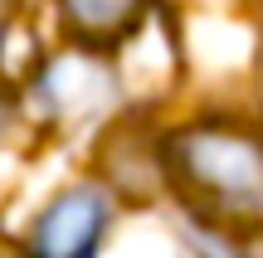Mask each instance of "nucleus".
Returning a JSON list of instances; mask_svg holds the SVG:
<instances>
[{
  "mask_svg": "<svg viewBox=\"0 0 263 258\" xmlns=\"http://www.w3.org/2000/svg\"><path fill=\"white\" fill-rule=\"evenodd\" d=\"M166 195L210 234H263V127L195 117L161 136Z\"/></svg>",
  "mask_w": 263,
  "mask_h": 258,
  "instance_id": "nucleus-1",
  "label": "nucleus"
},
{
  "mask_svg": "<svg viewBox=\"0 0 263 258\" xmlns=\"http://www.w3.org/2000/svg\"><path fill=\"white\" fill-rule=\"evenodd\" d=\"M122 205L98 181H73L49 195V205L34 214L20 253L25 258H98L117 224Z\"/></svg>",
  "mask_w": 263,
  "mask_h": 258,
  "instance_id": "nucleus-2",
  "label": "nucleus"
},
{
  "mask_svg": "<svg viewBox=\"0 0 263 258\" xmlns=\"http://www.w3.org/2000/svg\"><path fill=\"white\" fill-rule=\"evenodd\" d=\"M98 185L112 195L117 205H151L166 195V161H161V136L132 132V127H112L98 142Z\"/></svg>",
  "mask_w": 263,
  "mask_h": 258,
  "instance_id": "nucleus-3",
  "label": "nucleus"
},
{
  "mask_svg": "<svg viewBox=\"0 0 263 258\" xmlns=\"http://www.w3.org/2000/svg\"><path fill=\"white\" fill-rule=\"evenodd\" d=\"M117 93L112 68L98 54H59L54 64L44 68L34 97L54 122H83V117H98Z\"/></svg>",
  "mask_w": 263,
  "mask_h": 258,
  "instance_id": "nucleus-4",
  "label": "nucleus"
},
{
  "mask_svg": "<svg viewBox=\"0 0 263 258\" xmlns=\"http://www.w3.org/2000/svg\"><path fill=\"white\" fill-rule=\"evenodd\" d=\"M59 10L88 44H117L141 19V0H59Z\"/></svg>",
  "mask_w": 263,
  "mask_h": 258,
  "instance_id": "nucleus-5",
  "label": "nucleus"
},
{
  "mask_svg": "<svg viewBox=\"0 0 263 258\" xmlns=\"http://www.w3.org/2000/svg\"><path fill=\"white\" fill-rule=\"evenodd\" d=\"M15 117H20V107H15V93L5 88V78H0V146L10 142V132H15Z\"/></svg>",
  "mask_w": 263,
  "mask_h": 258,
  "instance_id": "nucleus-6",
  "label": "nucleus"
},
{
  "mask_svg": "<svg viewBox=\"0 0 263 258\" xmlns=\"http://www.w3.org/2000/svg\"><path fill=\"white\" fill-rule=\"evenodd\" d=\"M0 258H25V253H20V249H5V244H0Z\"/></svg>",
  "mask_w": 263,
  "mask_h": 258,
  "instance_id": "nucleus-7",
  "label": "nucleus"
},
{
  "mask_svg": "<svg viewBox=\"0 0 263 258\" xmlns=\"http://www.w3.org/2000/svg\"><path fill=\"white\" fill-rule=\"evenodd\" d=\"M254 258H263V234H254Z\"/></svg>",
  "mask_w": 263,
  "mask_h": 258,
  "instance_id": "nucleus-8",
  "label": "nucleus"
},
{
  "mask_svg": "<svg viewBox=\"0 0 263 258\" xmlns=\"http://www.w3.org/2000/svg\"><path fill=\"white\" fill-rule=\"evenodd\" d=\"M5 10H10V0H0V29H5Z\"/></svg>",
  "mask_w": 263,
  "mask_h": 258,
  "instance_id": "nucleus-9",
  "label": "nucleus"
}]
</instances>
